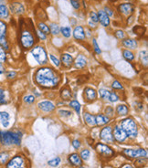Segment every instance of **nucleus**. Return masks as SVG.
<instances>
[{
  "label": "nucleus",
  "mask_w": 148,
  "mask_h": 168,
  "mask_svg": "<svg viewBox=\"0 0 148 168\" xmlns=\"http://www.w3.org/2000/svg\"><path fill=\"white\" fill-rule=\"evenodd\" d=\"M118 100H119V97L114 92H110V96L108 98V100H110L111 103H115V102H117Z\"/></svg>",
  "instance_id": "nucleus-37"
},
{
  "label": "nucleus",
  "mask_w": 148,
  "mask_h": 168,
  "mask_svg": "<svg viewBox=\"0 0 148 168\" xmlns=\"http://www.w3.org/2000/svg\"><path fill=\"white\" fill-rule=\"evenodd\" d=\"M24 102L26 103H33L35 102V97L33 95H27L26 97H24Z\"/></svg>",
  "instance_id": "nucleus-41"
},
{
  "label": "nucleus",
  "mask_w": 148,
  "mask_h": 168,
  "mask_svg": "<svg viewBox=\"0 0 148 168\" xmlns=\"http://www.w3.org/2000/svg\"><path fill=\"white\" fill-rule=\"evenodd\" d=\"M7 24L4 21L0 20V45H2V47L5 49H8V45L7 41Z\"/></svg>",
  "instance_id": "nucleus-10"
},
{
  "label": "nucleus",
  "mask_w": 148,
  "mask_h": 168,
  "mask_svg": "<svg viewBox=\"0 0 148 168\" xmlns=\"http://www.w3.org/2000/svg\"><path fill=\"white\" fill-rule=\"evenodd\" d=\"M9 17V9L5 4H0V18L7 19Z\"/></svg>",
  "instance_id": "nucleus-25"
},
{
  "label": "nucleus",
  "mask_w": 148,
  "mask_h": 168,
  "mask_svg": "<svg viewBox=\"0 0 148 168\" xmlns=\"http://www.w3.org/2000/svg\"><path fill=\"white\" fill-rule=\"evenodd\" d=\"M129 109L126 105L124 104H120L116 108V113L118 115H127L128 114Z\"/></svg>",
  "instance_id": "nucleus-27"
},
{
  "label": "nucleus",
  "mask_w": 148,
  "mask_h": 168,
  "mask_svg": "<svg viewBox=\"0 0 148 168\" xmlns=\"http://www.w3.org/2000/svg\"><path fill=\"white\" fill-rule=\"evenodd\" d=\"M70 106L76 111L77 113H79V111H81V104H79L77 100H71L70 103Z\"/></svg>",
  "instance_id": "nucleus-35"
},
{
  "label": "nucleus",
  "mask_w": 148,
  "mask_h": 168,
  "mask_svg": "<svg viewBox=\"0 0 148 168\" xmlns=\"http://www.w3.org/2000/svg\"><path fill=\"white\" fill-rule=\"evenodd\" d=\"M37 35L39 36V39H41V40H46L47 39V35H45L43 32H41L39 30L37 31Z\"/></svg>",
  "instance_id": "nucleus-48"
},
{
  "label": "nucleus",
  "mask_w": 148,
  "mask_h": 168,
  "mask_svg": "<svg viewBox=\"0 0 148 168\" xmlns=\"http://www.w3.org/2000/svg\"><path fill=\"white\" fill-rule=\"evenodd\" d=\"M140 59L142 62H144V65H147V52L146 51H141L140 52Z\"/></svg>",
  "instance_id": "nucleus-40"
},
{
  "label": "nucleus",
  "mask_w": 148,
  "mask_h": 168,
  "mask_svg": "<svg viewBox=\"0 0 148 168\" xmlns=\"http://www.w3.org/2000/svg\"><path fill=\"white\" fill-rule=\"evenodd\" d=\"M7 168H24L25 167V161L23 157L19 155L14 156L12 159L8 160V162L6 164Z\"/></svg>",
  "instance_id": "nucleus-6"
},
{
  "label": "nucleus",
  "mask_w": 148,
  "mask_h": 168,
  "mask_svg": "<svg viewBox=\"0 0 148 168\" xmlns=\"http://www.w3.org/2000/svg\"><path fill=\"white\" fill-rule=\"evenodd\" d=\"M112 89H123L122 85L118 81H114L112 82Z\"/></svg>",
  "instance_id": "nucleus-43"
},
{
  "label": "nucleus",
  "mask_w": 148,
  "mask_h": 168,
  "mask_svg": "<svg viewBox=\"0 0 148 168\" xmlns=\"http://www.w3.org/2000/svg\"><path fill=\"white\" fill-rule=\"evenodd\" d=\"M89 157H90V151L87 150V149L82 150V153H81V158H82V160L87 161V160L89 159Z\"/></svg>",
  "instance_id": "nucleus-38"
},
{
  "label": "nucleus",
  "mask_w": 148,
  "mask_h": 168,
  "mask_svg": "<svg viewBox=\"0 0 148 168\" xmlns=\"http://www.w3.org/2000/svg\"><path fill=\"white\" fill-rule=\"evenodd\" d=\"M93 46H94V50H95V52H96L97 54H101V49H100V48H99V46H98L96 39H93Z\"/></svg>",
  "instance_id": "nucleus-49"
},
{
  "label": "nucleus",
  "mask_w": 148,
  "mask_h": 168,
  "mask_svg": "<svg viewBox=\"0 0 148 168\" xmlns=\"http://www.w3.org/2000/svg\"><path fill=\"white\" fill-rule=\"evenodd\" d=\"M38 106L41 111H46V113H50V111L55 110V105L49 100H44V102L39 103Z\"/></svg>",
  "instance_id": "nucleus-17"
},
{
  "label": "nucleus",
  "mask_w": 148,
  "mask_h": 168,
  "mask_svg": "<svg viewBox=\"0 0 148 168\" xmlns=\"http://www.w3.org/2000/svg\"><path fill=\"white\" fill-rule=\"evenodd\" d=\"M96 151L101 155H102L104 157H106V158H110L114 154L113 150L111 147H109L108 145H105L104 143H98L96 145Z\"/></svg>",
  "instance_id": "nucleus-7"
},
{
  "label": "nucleus",
  "mask_w": 148,
  "mask_h": 168,
  "mask_svg": "<svg viewBox=\"0 0 148 168\" xmlns=\"http://www.w3.org/2000/svg\"><path fill=\"white\" fill-rule=\"evenodd\" d=\"M100 138L106 143H113L114 142V138L112 135V129L111 126H106L102 128L100 132Z\"/></svg>",
  "instance_id": "nucleus-8"
},
{
  "label": "nucleus",
  "mask_w": 148,
  "mask_h": 168,
  "mask_svg": "<svg viewBox=\"0 0 148 168\" xmlns=\"http://www.w3.org/2000/svg\"><path fill=\"white\" fill-rule=\"evenodd\" d=\"M122 45L125 48L133 49H136V47H137V41L133 39H127L122 41Z\"/></svg>",
  "instance_id": "nucleus-24"
},
{
  "label": "nucleus",
  "mask_w": 148,
  "mask_h": 168,
  "mask_svg": "<svg viewBox=\"0 0 148 168\" xmlns=\"http://www.w3.org/2000/svg\"><path fill=\"white\" fill-rule=\"evenodd\" d=\"M90 19H92L93 22H95V23L99 22V20H98V15H97V13L93 12V11H92V12L90 13Z\"/></svg>",
  "instance_id": "nucleus-47"
},
{
  "label": "nucleus",
  "mask_w": 148,
  "mask_h": 168,
  "mask_svg": "<svg viewBox=\"0 0 148 168\" xmlns=\"http://www.w3.org/2000/svg\"><path fill=\"white\" fill-rule=\"evenodd\" d=\"M122 168H133V167L130 164H125L124 166H122Z\"/></svg>",
  "instance_id": "nucleus-55"
},
{
  "label": "nucleus",
  "mask_w": 148,
  "mask_h": 168,
  "mask_svg": "<svg viewBox=\"0 0 148 168\" xmlns=\"http://www.w3.org/2000/svg\"><path fill=\"white\" fill-rule=\"evenodd\" d=\"M50 33L52 35H58L59 33L61 32V28L57 25V24H51L50 26Z\"/></svg>",
  "instance_id": "nucleus-33"
},
{
  "label": "nucleus",
  "mask_w": 148,
  "mask_h": 168,
  "mask_svg": "<svg viewBox=\"0 0 148 168\" xmlns=\"http://www.w3.org/2000/svg\"><path fill=\"white\" fill-rule=\"evenodd\" d=\"M24 168H25V167H24Z\"/></svg>",
  "instance_id": "nucleus-58"
},
{
  "label": "nucleus",
  "mask_w": 148,
  "mask_h": 168,
  "mask_svg": "<svg viewBox=\"0 0 148 168\" xmlns=\"http://www.w3.org/2000/svg\"><path fill=\"white\" fill-rule=\"evenodd\" d=\"M61 96L63 100H70L71 98V89L69 87H64L61 92Z\"/></svg>",
  "instance_id": "nucleus-26"
},
{
  "label": "nucleus",
  "mask_w": 148,
  "mask_h": 168,
  "mask_svg": "<svg viewBox=\"0 0 148 168\" xmlns=\"http://www.w3.org/2000/svg\"><path fill=\"white\" fill-rule=\"evenodd\" d=\"M5 73V67L2 63H0V75H3Z\"/></svg>",
  "instance_id": "nucleus-54"
},
{
  "label": "nucleus",
  "mask_w": 148,
  "mask_h": 168,
  "mask_svg": "<svg viewBox=\"0 0 148 168\" xmlns=\"http://www.w3.org/2000/svg\"><path fill=\"white\" fill-rule=\"evenodd\" d=\"M110 91H108V89H99V95L101 99L104 100H108L109 96H110Z\"/></svg>",
  "instance_id": "nucleus-32"
},
{
  "label": "nucleus",
  "mask_w": 148,
  "mask_h": 168,
  "mask_svg": "<svg viewBox=\"0 0 148 168\" xmlns=\"http://www.w3.org/2000/svg\"><path fill=\"white\" fill-rule=\"evenodd\" d=\"M61 32L63 37L70 38L71 36V28L70 27H62L61 28Z\"/></svg>",
  "instance_id": "nucleus-31"
},
{
  "label": "nucleus",
  "mask_w": 148,
  "mask_h": 168,
  "mask_svg": "<svg viewBox=\"0 0 148 168\" xmlns=\"http://www.w3.org/2000/svg\"><path fill=\"white\" fill-rule=\"evenodd\" d=\"M59 113L61 116H64V117H69V116H71V114H72L71 111H67V110H60L59 111Z\"/></svg>",
  "instance_id": "nucleus-44"
},
{
  "label": "nucleus",
  "mask_w": 148,
  "mask_h": 168,
  "mask_svg": "<svg viewBox=\"0 0 148 168\" xmlns=\"http://www.w3.org/2000/svg\"><path fill=\"white\" fill-rule=\"evenodd\" d=\"M50 60H52V62L54 63V65L56 66V67H60V65H61V61L57 59L55 56H53V55H50Z\"/></svg>",
  "instance_id": "nucleus-45"
},
{
  "label": "nucleus",
  "mask_w": 148,
  "mask_h": 168,
  "mask_svg": "<svg viewBox=\"0 0 148 168\" xmlns=\"http://www.w3.org/2000/svg\"><path fill=\"white\" fill-rule=\"evenodd\" d=\"M9 9L11 12L15 15H22L25 12V7H24L23 4H21L19 2L11 3L9 6Z\"/></svg>",
  "instance_id": "nucleus-12"
},
{
  "label": "nucleus",
  "mask_w": 148,
  "mask_h": 168,
  "mask_svg": "<svg viewBox=\"0 0 148 168\" xmlns=\"http://www.w3.org/2000/svg\"><path fill=\"white\" fill-rule=\"evenodd\" d=\"M7 60V53L6 49L2 47V45H0V63H4Z\"/></svg>",
  "instance_id": "nucleus-34"
},
{
  "label": "nucleus",
  "mask_w": 148,
  "mask_h": 168,
  "mask_svg": "<svg viewBox=\"0 0 148 168\" xmlns=\"http://www.w3.org/2000/svg\"><path fill=\"white\" fill-rule=\"evenodd\" d=\"M115 37H116L117 39H122L124 38V33H123V31H122V30H117V31L115 32Z\"/></svg>",
  "instance_id": "nucleus-50"
},
{
  "label": "nucleus",
  "mask_w": 148,
  "mask_h": 168,
  "mask_svg": "<svg viewBox=\"0 0 148 168\" xmlns=\"http://www.w3.org/2000/svg\"><path fill=\"white\" fill-rule=\"evenodd\" d=\"M104 11H105V13H106L108 16H112V15H113L112 10V9H110V8H109V7H105V10H104Z\"/></svg>",
  "instance_id": "nucleus-52"
},
{
  "label": "nucleus",
  "mask_w": 148,
  "mask_h": 168,
  "mask_svg": "<svg viewBox=\"0 0 148 168\" xmlns=\"http://www.w3.org/2000/svg\"><path fill=\"white\" fill-rule=\"evenodd\" d=\"M83 118H84V121L86 124L90 126V127H93L96 124V122H95V116L93 115V114H90L89 113H84L83 114Z\"/></svg>",
  "instance_id": "nucleus-23"
},
{
  "label": "nucleus",
  "mask_w": 148,
  "mask_h": 168,
  "mask_svg": "<svg viewBox=\"0 0 148 168\" xmlns=\"http://www.w3.org/2000/svg\"><path fill=\"white\" fill-rule=\"evenodd\" d=\"M38 27H39V31L43 32L45 35L50 34V31L49 26H47L45 23H43V22H39V23L38 24Z\"/></svg>",
  "instance_id": "nucleus-30"
},
{
  "label": "nucleus",
  "mask_w": 148,
  "mask_h": 168,
  "mask_svg": "<svg viewBox=\"0 0 148 168\" xmlns=\"http://www.w3.org/2000/svg\"><path fill=\"white\" fill-rule=\"evenodd\" d=\"M112 135H113V138L119 143L124 142L127 138V134L124 132V131L120 126L114 127V130L112 131Z\"/></svg>",
  "instance_id": "nucleus-11"
},
{
  "label": "nucleus",
  "mask_w": 148,
  "mask_h": 168,
  "mask_svg": "<svg viewBox=\"0 0 148 168\" xmlns=\"http://www.w3.org/2000/svg\"><path fill=\"white\" fill-rule=\"evenodd\" d=\"M79 168H84V167H82V166H81V167H79Z\"/></svg>",
  "instance_id": "nucleus-57"
},
{
  "label": "nucleus",
  "mask_w": 148,
  "mask_h": 168,
  "mask_svg": "<svg viewBox=\"0 0 148 168\" xmlns=\"http://www.w3.org/2000/svg\"><path fill=\"white\" fill-rule=\"evenodd\" d=\"M98 20L100 21V23L101 26L104 27H108L110 25V18L109 16L105 13L104 10H99L98 11Z\"/></svg>",
  "instance_id": "nucleus-14"
},
{
  "label": "nucleus",
  "mask_w": 148,
  "mask_h": 168,
  "mask_svg": "<svg viewBox=\"0 0 148 168\" xmlns=\"http://www.w3.org/2000/svg\"><path fill=\"white\" fill-rule=\"evenodd\" d=\"M60 163H61V158H59V157H56V158H54V159H52V160H50V161L48 162L49 165L53 166V167L58 166L60 164Z\"/></svg>",
  "instance_id": "nucleus-39"
},
{
  "label": "nucleus",
  "mask_w": 148,
  "mask_h": 168,
  "mask_svg": "<svg viewBox=\"0 0 148 168\" xmlns=\"http://www.w3.org/2000/svg\"><path fill=\"white\" fill-rule=\"evenodd\" d=\"M0 143L5 146H9L12 144L19 145L21 143V132L0 131Z\"/></svg>",
  "instance_id": "nucleus-2"
},
{
  "label": "nucleus",
  "mask_w": 148,
  "mask_h": 168,
  "mask_svg": "<svg viewBox=\"0 0 148 168\" xmlns=\"http://www.w3.org/2000/svg\"><path fill=\"white\" fill-rule=\"evenodd\" d=\"M9 119L10 115L7 111H0V122L4 128H7L9 126Z\"/></svg>",
  "instance_id": "nucleus-20"
},
{
  "label": "nucleus",
  "mask_w": 148,
  "mask_h": 168,
  "mask_svg": "<svg viewBox=\"0 0 148 168\" xmlns=\"http://www.w3.org/2000/svg\"><path fill=\"white\" fill-rule=\"evenodd\" d=\"M122 56L123 58L128 60V61H133V59H134V55L132 51H130L129 49H124L122 50Z\"/></svg>",
  "instance_id": "nucleus-28"
},
{
  "label": "nucleus",
  "mask_w": 148,
  "mask_h": 168,
  "mask_svg": "<svg viewBox=\"0 0 148 168\" xmlns=\"http://www.w3.org/2000/svg\"><path fill=\"white\" fill-rule=\"evenodd\" d=\"M69 161L71 162V164L75 166H81L82 164V158L79 157V155L78 153H72L69 156Z\"/></svg>",
  "instance_id": "nucleus-22"
},
{
  "label": "nucleus",
  "mask_w": 148,
  "mask_h": 168,
  "mask_svg": "<svg viewBox=\"0 0 148 168\" xmlns=\"http://www.w3.org/2000/svg\"><path fill=\"white\" fill-rule=\"evenodd\" d=\"M110 121L109 117L104 115V114H98L95 116V122L98 126H101V125H105Z\"/></svg>",
  "instance_id": "nucleus-21"
},
{
  "label": "nucleus",
  "mask_w": 148,
  "mask_h": 168,
  "mask_svg": "<svg viewBox=\"0 0 148 168\" xmlns=\"http://www.w3.org/2000/svg\"><path fill=\"white\" fill-rule=\"evenodd\" d=\"M123 153L131 158H140V157H145L147 156V152L144 149H126L123 150Z\"/></svg>",
  "instance_id": "nucleus-9"
},
{
  "label": "nucleus",
  "mask_w": 148,
  "mask_h": 168,
  "mask_svg": "<svg viewBox=\"0 0 148 168\" xmlns=\"http://www.w3.org/2000/svg\"><path fill=\"white\" fill-rule=\"evenodd\" d=\"M89 25H90V27H93V28H95V26H94L93 24H92V22H90V23H89Z\"/></svg>",
  "instance_id": "nucleus-56"
},
{
  "label": "nucleus",
  "mask_w": 148,
  "mask_h": 168,
  "mask_svg": "<svg viewBox=\"0 0 148 168\" xmlns=\"http://www.w3.org/2000/svg\"><path fill=\"white\" fill-rule=\"evenodd\" d=\"M9 160V154L7 152H2L0 153V165L6 164Z\"/></svg>",
  "instance_id": "nucleus-29"
},
{
  "label": "nucleus",
  "mask_w": 148,
  "mask_h": 168,
  "mask_svg": "<svg viewBox=\"0 0 148 168\" xmlns=\"http://www.w3.org/2000/svg\"><path fill=\"white\" fill-rule=\"evenodd\" d=\"M71 4L75 9H79L81 7V4H79V0H71Z\"/></svg>",
  "instance_id": "nucleus-46"
},
{
  "label": "nucleus",
  "mask_w": 148,
  "mask_h": 168,
  "mask_svg": "<svg viewBox=\"0 0 148 168\" xmlns=\"http://www.w3.org/2000/svg\"><path fill=\"white\" fill-rule=\"evenodd\" d=\"M74 62V67L78 70H81V69H83L84 67L86 66L87 64V60L86 58L84 57L83 55H79L78 57L76 58V60L73 61Z\"/></svg>",
  "instance_id": "nucleus-19"
},
{
  "label": "nucleus",
  "mask_w": 148,
  "mask_h": 168,
  "mask_svg": "<svg viewBox=\"0 0 148 168\" xmlns=\"http://www.w3.org/2000/svg\"><path fill=\"white\" fill-rule=\"evenodd\" d=\"M108 113V115H112V113H113V110H112V108H111V107H107V109H106V114Z\"/></svg>",
  "instance_id": "nucleus-53"
},
{
  "label": "nucleus",
  "mask_w": 148,
  "mask_h": 168,
  "mask_svg": "<svg viewBox=\"0 0 148 168\" xmlns=\"http://www.w3.org/2000/svg\"><path fill=\"white\" fill-rule=\"evenodd\" d=\"M61 63L64 67L66 68H71L73 64V58L72 56L70 55V54H67V53H64L61 55Z\"/></svg>",
  "instance_id": "nucleus-18"
},
{
  "label": "nucleus",
  "mask_w": 148,
  "mask_h": 168,
  "mask_svg": "<svg viewBox=\"0 0 148 168\" xmlns=\"http://www.w3.org/2000/svg\"><path fill=\"white\" fill-rule=\"evenodd\" d=\"M84 98L88 102H93L97 99V92L94 89L90 87H86L84 89Z\"/></svg>",
  "instance_id": "nucleus-13"
},
{
  "label": "nucleus",
  "mask_w": 148,
  "mask_h": 168,
  "mask_svg": "<svg viewBox=\"0 0 148 168\" xmlns=\"http://www.w3.org/2000/svg\"><path fill=\"white\" fill-rule=\"evenodd\" d=\"M119 9V12L122 15H125V16H128L130 15L131 13H133V7L132 4L130 3H123V4H121L118 7Z\"/></svg>",
  "instance_id": "nucleus-16"
},
{
  "label": "nucleus",
  "mask_w": 148,
  "mask_h": 168,
  "mask_svg": "<svg viewBox=\"0 0 148 168\" xmlns=\"http://www.w3.org/2000/svg\"><path fill=\"white\" fill-rule=\"evenodd\" d=\"M61 78L53 69L43 67L35 73V81L42 88H54L60 83Z\"/></svg>",
  "instance_id": "nucleus-1"
},
{
  "label": "nucleus",
  "mask_w": 148,
  "mask_h": 168,
  "mask_svg": "<svg viewBox=\"0 0 148 168\" xmlns=\"http://www.w3.org/2000/svg\"><path fill=\"white\" fill-rule=\"evenodd\" d=\"M6 103H7V102L6 99L5 91L0 88V104H6Z\"/></svg>",
  "instance_id": "nucleus-36"
},
{
  "label": "nucleus",
  "mask_w": 148,
  "mask_h": 168,
  "mask_svg": "<svg viewBox=\"0 0 148 168\" xmlns=\"http://www.w3.org/2000/svg\"><path fill=\"white\" fill-rule=\"evenodd\" d=\"M31 55L40 65H45L48 62V55L45 49L41 46H36L31 49Z\"/></svg>",
  "instance_id": "nucleus-4"
},
{
  "label": "nucleus",
  "mask_w": 148,
  "mask_h": 168,
  "mask_svg": "<svg viewBox=\"0 0 148 168\" xmlns=\"http://www.w3.org/2000/svg\"><path fill=\"white\" fill-rule=\"evenodd\" d=\"M120 127L127 134V136L135 137L137 135V125H136L135 121L131 118H126L122 120Z\"/></svg>",
  "instance_id": "nucleus-3"
},
{
  "label": "nucleus",
  "mask_w": 148,
  "mask_h": 168,
  "mask_svg": "<svg viewBox=\"0 0 148 168\" xmlns=\"http://www.w3.org/2000/svg\"><path fill=\"white\" fill-rule=\"evenodd\" d=\"M72 145H73V147L75 149H79V147H81V142L78 141V140H74L72 142Z\"/></svg>",
  "instance_id": "nucleus-51"
},
{
  "label": "nucleus",
  "mask_w": 148,
  "mask_h": 168,
  "mask_svg": "<svg viewBox=\"0 0 148 168\" xmlns=\"http://www.w3.org/2000/svg\"><path fill=\"white\" fill-rule=\"evenodd\" d=\"M73 37L77 40H84L86 38V34L84 32V28L82 26H76L73 30Z\"/></svg>",
  "instance_id": "nucleus-15"
},
{
  "label": "nucleus",
  "mask_w": 148,
  "mask_h": 168,
  "mask_svg": "<svg viewBox=\"0 0 148 168\" xmlns=\"http://www.w3.org/2000/svg\"><path fill=\"white\" fill-rule=\"evenodd\" d=\"M6 77H7V80H13V79H15V78L17 77V72H16V71H10L7 72Z\"/></svg>",
  "instance_id": "nucleus-42"
},
{
  "label": "nucleus",
  "mask_w": 148,
  "mask_h": 168,
  "mask_svg": "<svg viewBox=\"0 0 148 168\" xmlns=\"http://www.w3.org/2000/svg\"><path fill=\"white\" fill-rule=\"evenodd\" d=\"M20 44L22 48L25 49H28L34 46V44H35V39H34V36L31 34V32H29L28 30H24L21 33Z\"/></svg>",
  "instance_id": "nucleus-5"
}]
</instances>
